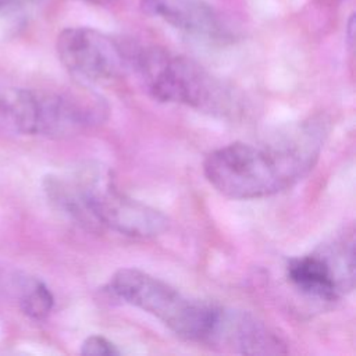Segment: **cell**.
<instances>
[{"label": "cell", "instance_id": "cell-4", "mask_svg": "<svg viewBox=\"0 0 356 356\" xmlns=\"http://www.w3.org/2000/svg\"><path fill=\"white\" fill-rule=\"evenodd\" d=\"M135 64L145 88L156 100L220 115L232 113L238 106L228 88L185 57L152 49L136 56Z\"/></svg>", "mask_w": 356, "mask_h": 356}, {"label": "cell", "instance_id": "cell-3", "mask_svg": "<svg viewBox=\"0 0 356 356\" xmlns=\"http://www.w3.org/2000/svg\"><path fill=\"white\" fill-rule=\"evenodd\" d=\"M107 289L124 302L154 316L175 335L206 343L218 306L189 299L178 289L145 273L128 267L117 270Z\"/></svg>", "mask_w": 356, "mask_h": 356}, {"label": "cell", "instance_id": "cell-11", "mask_svg": "<svg viewBox=\"0 0 356 356\" xmlns=\"http://www.w3.org/2000/svg\"><path fill=\"white\" fill-rule=\"evenodd\" d=\"M353 26H355V18L352 15L350 19H349V24H348V39H349L350 43L353 42V29H355Z\"/></svg>", "mask_w": 356, "mask_h": 356}, {"label": "cell", "instance_id": "cell-1", "mask_svg": "<svg viewBox=\"0 0 356 356\" xmlns=\"http://www.w3.org/2000/svg\"><path fill=\"white\" fill-rule=\"evenodd\" d=\"M324 140L318 121L300 122L263 143L234 142L210 152L206 179L231 199H260L285 191L316 164Z\"/></svg>", "mask_w": 356, "mask_h": 356}, {"label": "cell", "instance_id": "cell-8", "mask_svg": "<svg viewBox=\"0 0 356 356\" xmlns=\"http://www.w3.org/2000/svg\"><path fill=\"white\" fill-rule=\"evenodd\" d=\"M140 6L146 14L191 35L216 38L221 32L217 14L204 0H140Z\"/></svg>", "mask_w": 356, "mask_h": 356}, {"label": "cell", "instance_id": "cell-13", "mask_svg": "<svg viewBox=\"0 0 356 356\" xmlns=\"http://www.w3.org/2000/svg\"><path fill=\"white\" fill-rule=\"evenodd\" d=\"M88 1H92V3H96V4H107L113 0H88Z\"/></svg>", "mask_w": 356, "mask_h": 356}, {"label": "cell", "instance_id": "cell-7", "mask_svg": "<svg viewBox=\"0 0 356 356\" xmlns=\"http://www.w3.org/2000/svg\"><path fill=\"white\" fill-rule=\"evenodd\" d=\"M206 343L242 355L286 352L282 338L264 321L248 312L220 306Z\"/></svg>", "mask_w": 356, "mask_h": 356}, {"label": "cell", "instance_id": "cell-2", "mask_svg": "<svg viewBox=\"0 0 356 356\" xmlns=\"http://www.w3.org/2000/svg\"><path fill=\"white\" fill-rule=\"evenodd\" d=\"M43 191L56 209L88 229L108 228L132 238H153L168 228L161 211L121 192L111 170L99 161L46 175Z\"/></svg>", "mask_w": 356, "mask_h": 356}, {"label": "cell", "instance_id": "cell-10", "mask_svg": "<svg viewBox=\"0 0 356 356\" xmlns=\"http://www.w3.org/2000/svg\"><path fill=\"white\" fill-rule=\"evenodd\" d=\"M81 355L85 356H117L118 348L102 335H90L81 345Z\"/></svg>", "mask_w": 356, "mask_h": 356}, {"label": "cell", "instance_id": "cell-6", "mask_svg": "<svg viewBox=\"0 0 356 356\" xmlns=\"http://www.w3.org/2000/svg\"><path fill=\"white\" fill-rule=\"evenodd\" d=\"M68 74L83 86H106L120 81L129 68V57L110 36L92 28H67L56 43Z\"/></svg>", "mask_w": 356, "mask_h": 356}, {"label": "cell", "instance_id": "cell-9", "mask_svg": "<svg viewBox=\"0 0 356 356\" xmlns=\"http://www.w3.org/2000/svg\"><path fill=\"white\" fill-rule=\"evenodd\" d=\"M18 302L22 313L32 320H44L54 306L49 286L33 277H25L18 284Z\"/></svg>", "mask_w": 356, "mask_h": 356}, {"label": "cell", "instance_id": "cell-5", "mask_svg": "<svg viewBox=\"0 0 356 356\" xmlns=\"http://www.w3.org/2000/svg\"><path fill=\"white\" fill-rule=\"evenodd\" d=\"M286 278L300 292L321 300H337L350 292L355 286L353 229H345L309 254L289 259Z\"/></svg>", "mask_w": 356, "mask_h": 356}, {"label": "cell", "instance_id": "cell-12", "mask_svg": "<svg viewBox=\"0 0 356 356\" xmlns=\"http://www.w3.org/2000/svg\"><path fill=\"white\" fill-rule=\"evenodd\" d=\"M21 1H24V0H0V11L8 6H13V4H17Z\"/></svg>", "mask_w": 356, "mask_h": 356}]
</instances>
